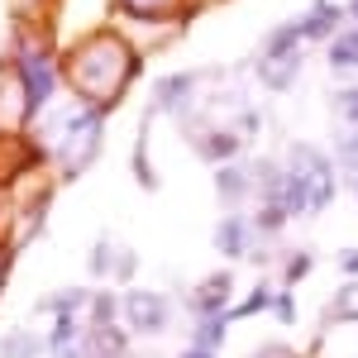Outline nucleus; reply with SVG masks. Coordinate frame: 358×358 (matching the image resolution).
Listing matches in <instances>:
<instances>
[{
	"mask_svg": "<svg viewBox=\"0 0 358 358\" xmlns=\"http://www.w3.org/2000/svg\"><path fill=\"white\" fill-rule=\"evenodd\" d=\"M5 268H10V248H0V287H5Z\"/></svg>",
	"mask_w": 358,
	"mask_h": 358,
	"instance_id": "obj_27",
	"label": "nucleus"
},
{
	"mask_svg": "<svg viewBox=\"0 0 358 358\" xmlns=\"http://www.w3.org/2000/svg\"><path fill=\"white\" fill-rule=\"evenodd\" d=\"M344 15H349V20L358 24V0H349V5H344Z\"/></svg>",
	"mask_w": 358,
	"mask_h": 358,
	"instance_id": "obj_28",
	"label": "nucleus"
},
{
	"mask_svg": "<svg viewBox=\"0 0 358 358\" xmlns=\"http://www.w3.org/2000/svg\"><path fill=\"white\" fill-rule=\"evenodd\" d=\"M354 196H358V177H354Z\"/></svg>",
	"mask_w": 358,
	"mask_h": 358,
	"instance_id": "obj_29",
	"label": "nucleus"
},
{
	"mask_svg": "<svg viewBox=\"0 0 358 358\" xmlns=\"http://www.w3.org/2000/svg\"><path fill=\"white\" fill-rule=\"evenodd\" d=\"M57 62H62V77L72 82V91L82 96L86 106H96V110H106V115L115 110L120 91L134 77V53L115 34H106V29L86 34L82 43H72Z\"/></svg>",
	"mask_w": 358,
	"mask_h": 358,
	"instance_id": "obj_1",
	"label": "nucleus"
},
{
	"mask_svg": "<svg viewBox=\"0 0 358 358\" xmlns=\"http://www.w3.org/2000/svg\"><path fill=\"white\" fill-rule=\"evenodd\" d=\"M334 192H339V177H334L330 158L310 143H292V153L282 163V210H287V220L320 215L334 201Z\"/></svg>",
	"mask_w": 358,
	"mask_h": 358,
	"instance_id": "obj_3",
	"label": "nucleus"
},
{
	"mask_svg": "<svg viewBox=\"0 0 358 358\" xmlns=\"http://www.w3.org/2000/svg\"><path fill=\"white\" fill-rule=\"evenodd\" d=\"M48 354V339L34 330H5L0 334V358H43Z\"/></svg>",
	"mask_w": 358,
	"mask_h": 358,
	"instance_id": "obj_13",
	"label": "nucleus"
},
{
	"mask_svg": "<svg viewBox=\"0 0 358 358\" xmlns=\"http://www.w3.org/2000/svg\"><path fill=\"white\" fill-rule=\"evenodd\" d=\"M192 148H196V153H201L210 167H220V163H234V158H239L244 134H234V129H206V134L192 138Z\"/></svg>",
	"mask_w": 358,
	"mask_h": 358,
	"instance_id": "obj_9",
	"label": "nucleus"
},
{
	"mask_svg": "<svg viewBox=\"0 0 358 358\" xmlns=\"http://www.w3.org/2000/svg\"><path fill=\"white\" fill-rule=\"evenodd\" d=\"M15 82H20V124H34L38 115L53 106V91L62 82V62L43 38L20 34V53H15Z\"/></svg>",
	"mask_w": 358,
	"mask_h": 358,
	"instance_id": "obj_4",
	"label": "nucleus"
},
{
	"mask_svg": "<svg viewBox=\"0 0 358 358\" xmlns=\"http://www.w3.org/2000/svg\"><path fill=\"white\" fill-rule=\"evenodd\" d=\"M115 263H120V248H115L110 234H101L91 244V258H86V273L91 277H115Z\"/></svg>",
	"mask_w": 358,
	"mask_h": 358,
	"instance_id": "obj_18",
	"label": "nucleus"
},
{
	"mask_svg": "<svg viewBox=\"0 0 358 358\" xmlns=\"http://www.w3.org/2000/svg\"><path fill=\"white\" fill-rule=\"evenodd\" d=\"M334 163L344 167L349 177H358V124L344 138H334Z\"/></svg>",
	"mask_w": 358,
	"mask_h": 358,
	"instance_id": "obj_20",
	"label": "nucleus"
},
{
	"mask_svg": "<svg viewBox=\"0 0 358 358\" xmlns=\"http://www.w3.org/2000/svg\"><path fill=\"white\" fill-rule=\"evenodd\" d=\"M330 67H339V72H354L358 67V24L339 29L330 38Z\"/></svg>",
	"mask_w": 358,
	"mask_h": 358,
	"instance_id": "obj_17",
	"label": "nucleus"
},
{
	"mask_svg": "<svg viewBox=\"0 0 358 358\" xmlns=\"http://www.w3.org/2000/svg\"><path fill=\"white\" fill-rule=\"evenodd\" d=\"M273 315L282 325H296V296L287 292V287H277V301H273Z\"/></svg>",
	"mask_w": 358,
	"mask_h": 358,
	"instance_id": "obj_22",
	"label": "nucleus"
},
{
	"mask_svg": "<svg viewBox=\"0 0 358 358\" xmlns=\"http://www.w3.org/2000/svg\"><path fill=\"white\" fill-rule=\"evenodd\" d=\"M177 358H220V354H206V349H192V344H187V349H182Z\"/></svg>",
	"mask_w": 358,
	"mask_h": 358,
	"instance_id": "obj_26",
	"label": "nucleus"
},
{
	"mask_svg": "<svg viewBox=\"0 0 358 358\" xmlns=\"http://www.w3.org/2000/svg\"><path fill=\"white\" fill-rule=\"evenodd\" d=\"M38 310H43V315H53V320H62V315L86 320V310H91V292H86V287H62V292H53V296H43Z\"/></svg>",
	"mask_w": 358,
	"mask_h": 358,
	"instance_id": "obj_12",
	"label": "nucleus"
},
{
	"mask_svg": "<svg viewBox=\"0 0 358 358\" xmlns=\"http://www.w3.org/2000/svg\"><path fill=\"white\" fill-rule=\"evenodd\" d=\"M29 129H38V138H43V153H53V158H57L62 182H77L86 167L96 163V153H101L106 110L86 106L82 96H62V101H53V106L38 115Z\"/></svg>",
	"mask_w": 358,
	"mask_h": 358,
	"instance_id": "obj_2",
	"label": "nucleus"
},
{
	"mask_svg": "<svg viewBox=\"0 0 358 358\" xmlns=\"http://www.w3.org/2000/svg\"><path fill=\"white\" fill-rule=\"evenodd\" d=\"M196 82H201V72H167L163 82L153 86V106H148V115H187L192 110Z\"/></svg>",
	"mask_w": 358,
	"mask_h": 358,
	"instance_id": "obj_8",
	"label": "nucleus"
},
{
	"mask_svg": "<svg viewBox=\"0 0 358 358\" xmlns=\"http://www.w3.org/2000/svg\"><path fill=\"white\" fill-rule=\"evenodd\" d=\"M91 358H101V354H91Z\"/></svg>",
	"mask_w": 358,
	"mask_h": 358,
	"instance_id": "obj_30",
	"label": "nucleus"
},
{
	"mask_svg": "<svg viewBox=\"0 0 358 358\" xmlns=\"http://www.w3.org/2000/svg\"><path fill=\"white\" fill-rule=\"evenodd\" d=\"M339 268H344V277H358V248H344L339 253Z\"/></svg>",
	"mask_w": 358,
	"mask_h": 358,
	"instance_id": "obj_24",
	"label": "nucleus"
},
{
	"mask_svg": "<svg viewBox=\"0 0 358 358\" xmlns=\"http://www.w3.org/2000/svg\"><path fill=\"white\" fill-rule=\"evenodd\" d=\"M273 301H277V287H273V282H258V287L248 292L244 301L229 306V325H234V320H248V315H263V310H273Z\"/></svg>",
	"mask_w": 358,
	"mask_h": 358,
	"instance_id": "obj_16",
	"label": "nucleus"
},
{
	"mask_svg": "<svg viewBox=\"0 0 358 358\" xmlns=\"http://www.w3.org/2000/svg\"><path fill=\"white\" fill-rule=\"evenodd\" d=\"M148 124H153V115H143V120H138L129 163H134V182H138V187H143V192H158V177H153V163H148Z\"/></svg>",
	"mask_w": 358,
	"mask_h": 358,
	"instance_id": "obj_14",
	"label": "nucleus"
},
{
	"mask_svg": "<svg viewBox=\"0 0 358 358\" xmlns=\"http://www.w3.org/2000/svg\"><path fill=\"white\" fill-rule=\"evenodd\" d=\"M134 268H138L134 248H120V263H115V277H120V282H129V277H134Z\"/></svg>",
	"mask_w": 358,
	"mask_h": 358,
	"instance_id": "obj_23",
	"label": "nucleus"
},
{
	"mask_svg": "<svg viewBox=\"0 0 358 358\" xmlns=\"http://www.w3.org/2000/svg\"><path fill=\"white\" fill-rule=\"evenodd\" d=\"M215 196L234 210L244 196H253V172L239 167V163H220V167H215Z\"/></svg>",
	"mask_w": 358,
	"mask_h": 358,
	"instance_id": "obj_11",
	"label": "nucleus"
},
{
	"mask_svg": "<svg viewBox=\"0 0 358 358\" xmlns=\"http://www.w3.org/2000/svg\"><path fill=\"white\" fill-rule=\"evenodd\" d=\"M124 5H129V10H143V15H153V10H158L163 0H124Z\"/></svg>",
	"mask_w": 358,
	"mask_h": 358,
	"instance_id": "obj_25",
	"label": "nucleus"
},
{
	"mask_svg": "<svg viewBox=\"0 0 358 358\" xmlns=\"http://www.w3.org/2000/svg\"><path fill=\"white\" fill-rule=\"evenodd\" d=\"M258 244L263 239L253 234V215H239V210L220 215V224H215V253L220 258H253Z\"/></svg>",
	"mask_w": 358,
	"mask_h": 358,
	"instance_id": "obj_7",
	"label": "nucleus"
},
{
	"mask_svg": "<svg viewBox=\"0 0 358 358\" xmlns=\"http://www.w3.org/2000/svg\"><path fill=\"white\" fill-rule=\"evenodd\" d=\"M310 268H315V253L310 248H292L282 258V287H296L301 277H310Z\"/></svg>",
	"mask_w": 358,
	"mask_h": 358,
	"instance_id": "obj_19",
	"label": "nucleus"
},
{
	"mask_svg": "<svg viewBox=\"0 0 358 358\" xmlns=\"http://www.w3.org/2000/svg\"><path fill=\"white\" fill-rule=\"evenodd\" d=\"M224 339H229V315H206L192 325V349H206V354H220Z\"/></svg>",
	"mask_w": 358,
	"mask_h": 358,
	"instance_id": "obj_15",
	"label": "nucleus"
},
{
	"mask_svg": "<svg viewBox=\"0 0 358 358\" xmlns=\"http://www.w3.org/2000/svg\"><path fill=\"white\" fill-rule=\"evenodd\" d=\"M229 306H234V273H210L201 277L192 292H187V310H192V320H206V315H229Z\"/></svg>",
	"mask_w": 358,
	"mask_h": 358,
	"instance_id": "obj_6",
	"label": "nucleus"
},
{
	"mask_svg": "<svg viewBox=\"0 0 358 358\" xmlns=\"http://www.w3.org/2000/svg\"><path fill=\"white\" fill-rule=\"evenodd\" d=\"M334 110L344 115L349 124H358V86H344V91H334Z\"/></svg>",
	"mask_w": 358,
	"mask_h": 358,
	"instance_id": "obj_21",
	"label": "nucleus"
},
{
	"mask_svg": "<svg viewBox=\"0 0 358 358\" xmlns=\"http://www.w3.org/2000/svg\"><path fill=\"white\" fill-rule=\"evenodd\" d=\"M339 20H344V5H334V0H315L296 24H301V38H334V34H339Z\"/></svg>",
	"mask_w": 358,
	"mask_h": 358,
	"instance_id": "obj_10",
	"label": "nucleus"
},
{
	"mask_svg": "<svg viewBox=\"0 0 358 358\" xmlns=\"http://www.w3.org/2000/svg\"><path fill=\"white\" fill-rule=\"evenodd\" d=\"M120 320H124V330H129V334H148V339H158V334H167V325H172V301H167L163 292L129 287V292L120 296Z\"/></svg>",
	"mask_w": 358,
	"mask_h": 358,
	"instance_id": "obj_5",
	"label": "nucleus"
}]
</instances>
